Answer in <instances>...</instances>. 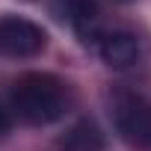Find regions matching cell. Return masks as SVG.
<instances>
[{
  "instance_id": "obj_1",
  "label": "cell",
  "mask_w": 151,
  "mask_h": 151,
  "mask_svg": "<svg viewBox=\"0 0 151 151\" xmlns=\"http://www.w3.org/2000/svg\"><path fill=\"white\" fill-rule=\"evenodd\" d=\"M12 107L30 124H50L68 107V89L59 77L45 71H30L12 83Z\"/></svg>"
},
{
  "instance_id": "obj_2",
  "label": "cell",
  "mask_w": 151,
  "mask_h": 151,
  "mask_svg": "<svg viewBox=\"0 0 151 151\" xmlns=\"http://www.w3.org/2000/svg\"><path fill=\"white\" fill-rule=\"evenodd\" d=\"M113 116H116L119 133L130 145L151 148V101H145L139 95H119Z\"/></svg>"
},
{
  "instance_id": "obj_3",
  "label": "cell",
  "mask_w": 151,
  "mask_h": 151,
  "mask_svg": "<svg viewBox=\"0 0 151 151\" xmlns=\"http://www.w3.org/2000/svg\"><path fill=\"white\" fill-rule=\"evenodd\" d=\"M45 30L27 18L9 15L0 21V50L6 56H36L45 47Z\"/></svg>"
},
{
  "instance_id": "obj_4",
  "label": "cell",
  "mask_w": 151,
  "mask_h": 151,
  "mask_svg": "<svg viewBox=\"0 0 151 151\" xmlns=\"http://www.w3.org/2000/svg\"><path fill=\"white\" fill-rule=\"evenodd\" d=\"M98 53L107 65L113 68H127L133 62H139L142 56V42L139 36L127 33V30H116V33H104L98 42Z\"/></svg>"
},
{
  "instance_id": "obj_5",
  "label": "cell",
  "mask_w": 151,
  "mask_h": 151,
  "mask_svg": "<svg viewBox=\"0 0 151 151\" xmlns=\"http://www.w3.org/2000/svg\"><path fill=\"white\" fill-rule=\"evenodd\" d=\"M59 151H104V133L98 130L95 122L80 119L59 139Z\"/></svg>"
},
{
  "instance_id": "obj_6",
  "label": "cell",
  "mask_w": 151,
  "mask_h": 151,
  "mask_svg": "<svg viewBox=\"0 0 151 151\" xmlns=\"http://www.w3.org/2000/svg\"><path fill=\"white\" fill-rule=\"evenodd\" d=\"M6 124H9V122H6V113H3V110H0V133H3V130H6Z\"/></svg>"
}]
</instances>
